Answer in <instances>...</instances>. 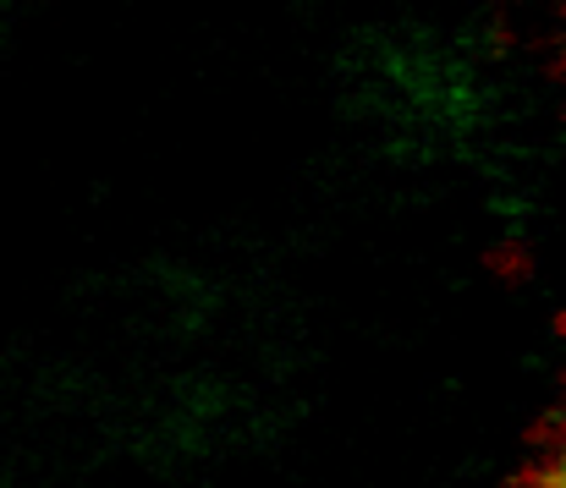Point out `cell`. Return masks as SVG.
Here are the masks:
<instances>
[{"label": "cell", "instance_id": "2", "mask_svg": "<svg viewBox=\"0 0 566 488\" xmlns=\"http://www.w3.org/2000/svg\"><path fill=\"white\" fill-rule=\"evenodd\" d=\"M506 488H566V473L551 456H534V462H523V467L506 478Z\"/></svg>", "mask_w": 566, "mask_h": 488}, {"label": "cell", "instance_id": "5", "mask_svg": "<svg viewBox=\"0 0 566 488\" xmlns=\"http://www.w3.org/2000/svg\"><path fill=\"white\" fill-rule=\"evenodd\" d=\"M556 390H562V406H566V362H562V373H556Z\"/></svg>", "mask_w": 566, "mask_h": 488}, {"label": "cell", "instance_id": "3", "mask_svg": "<svg viewBox=\"0 0 566 488\" xmlns=\"http://www.w3.org/2000/svg\"><path fill=\"white\" fill-rule=\"evenodd\" d=\"M551 77L566 83V33H562V44H556V55H551Z\"/></svg>", "mask_w": 566, "mask_h": 488}, {"label": "cell", "instance_id": "4", "mask_svg": "<svg viewBox=\"0 0 566 488\" xmlns=\"http://www.w3.org/2000/svg\"><path fill=\"white\" fill-rule=\"evenodd\" d=\"M551 329H556V340H566V308H556V319H551Z\"/></svg>", "mask_w": 566, "mask_h": 488}, {"label": "cell", "instance_id": "1", "mask_svg": "<svg viewBox=\"0 0 566 488\" xmlns=\"http://www.w3.org/2000/svg\"><path fill=\"white\" fill-rule=\"evenodd\" d=\"M484 264H490V275H495V280H506V286H517V280H528V275H534V253H528L523 242H495Z\"/></svg>", "mask_w": 566, "mask_h": 488}]
</instances>
